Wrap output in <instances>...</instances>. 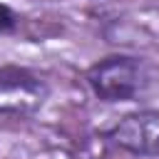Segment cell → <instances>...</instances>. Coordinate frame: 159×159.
Listing matches in <instances>:
<instances>
[{
    "label": "cell",
    "instance_id": "cell-1",
    "mask_svg": "<svg viewBox=\"0 0 159 159\" xmlns=\"http://www.w3.org/2000/svg\"><path fill=\"white\" fill-rule=\"evenodd\" d=\"M92 94L102 102H132L149 87V67L134 55H109L84 75Z\"/></svg>",
    "mask_w": 159,
    "mask_h": 159
},
{
    "label": "cell",
    "instance_id": "cell-2",
    "mask_svg": "<svg viewBox=\"0 0 159 159\" xmlns=\"http://www.w3.org/2000/svg\"><path fill=\"white\" fill-rule=\"evenodd\" d=\"M50 97V84L30 67L0 65V114L32 117Z\"/></svg>",
    "mask_w": 159,
    "mask_h": 159
},
{
    "label": "cell",
    "instance_id": "cell-3",
    "mask_svg": "<svg viewBox=\"0 0 159 159\" xmlns=\"http://www.w3.org/2000/svg\"><path fill=\"white\" fill-rule=\"evenodd\" d=\"M104 137L109 144L132 157L159 159V112L139 109L124 114L104 132Z\"/></svg>",
    "mask_w": 159,
    "mask_h": 159
},
{
    "label": "cell",
    "instance_id": "cell-4",
    "mask_svg": "<svg viewBox=\"0 0 159 159\" xmlns=\"http://www.w3.org/2000/svg\"><path fill=\"white\" fill-rule=\"evenodd\" d=\"M17 27V15L12 7H7L5 2H0V35H7Z\"/></svg>",
    "mask_w": 159,
    "mask_h": 159
}]
</instances>
